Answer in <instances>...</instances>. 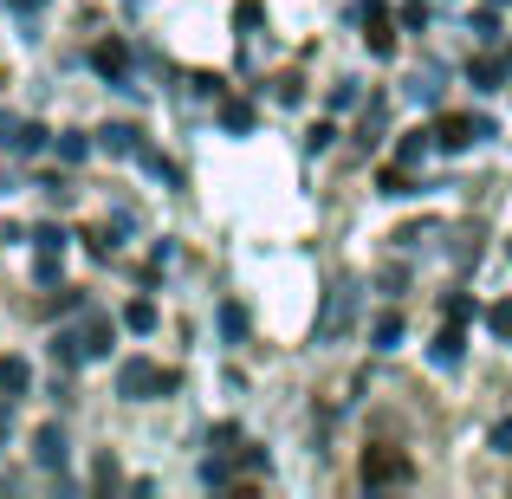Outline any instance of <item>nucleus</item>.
Instances as JSON below:
<instances>
[{
    "instance_id": "5",
    "label": "nucleus",
    "mask_w": 512,
    "mask_h": 499,
    "mask_svg": "<svg viewBox=\"0 0 512 499\" xmlns=\"http://www.w3.org/2000/svg\"><path fill=\"white\" fill-rule=\"evenodd\" d=\"M435 363H461V325L448 318V331L435 337Z\"/></svg>"
},
{
    "instance_id": "14",
    "label": "nucleus",
    "mask_w": 512,
    "mask_h": 499,
    "mask_svg": "<svg viewBox=\"0 0 512 499\" xmlns=\"http://www.w3.org/2000/svg\"><path fill=\"white\" fill-rule=\"evenodd\" d=\"M493 7H506V0H493Z\"/></svg>"
},
{
    "instance_id": "6",
    "label": "nucleus",
    "mask_w": 512,
    "mask_h": 499,
    "mask_svg": "<svg viewBox=\"0 0 512 499\" xmlns=\"http://www.w3.org/2000/svg\"><path fill=\"white\" fill-rule=\"evenodd\" d=\"M33 454H39L46 467H52V461H65V435H59V428H39V448H33Z\"/></svg>"
},
{
    "instance_id": "8",
    "label": "nucleus",
    "mask_w": 512,
    "mask_h": 499,
    "mask_svg": "<svg viewBox=\"0 0 512 499\" xmlns=\"http://www.w3.org/2000/svg\"><path fill=\"white\" fill-rule=\"evenodd\" d=\"M0 389H26V363L20 357H0Z\"/></svg>"
},
{
    "instance_id": "3",
    "label": "nucleus",
    "mask_w": 512,
    "mask_h": 499,
    "mask_svg": "<svg viewBox=\"0 0 512 499\" xmlns=\"http://www.w3.org/2000/svg\"><path fill=\"white\" fill-rule=\"evenodd\" d=\"M124 389L130 396H143V389H175V376L156 370V363H124Z\"/></svg>"
},
{
    "instance_id": "7",
    "label": "nucleus",
    "mask_w": 512,
    "mask_h": 499,
    "mask_svg": "<svg viewBox=\"0 0 512 499\" xmlns=\"http://www.w3.org/2000/svg\"><path fill=\"white\" fill-rule=\"evenodd\" d=\"M500 78H506V65H500V59H474V85H480V91H493Z\"/></svg>"
},
{
    "instance_id": "4",
    "label": "nucleus",
    "mask_w": 512,
    "mask_h": 499,
    "mask_svg": "<svg viewBox=\"0 0 512 499\" xmlns=\"http://www.w3.org/2000/svg\"><path fill=\"white\" fill-rule=\"evenodd\" d=\"M363 26H370V52H396V33H389V13L370 0V13H363Z\"/></svg>"
},
{
    "instance_id": "1",
    "label": "nucleus",
    "mask_w": 512,
    "mask_h": 499,
    "mask_svg": "<svg viewBox=\"0 0 512 499\" xmlns=\"http://www.w3.org/2000/svg\"><path fill=\"white\" fill-rule=\"evenodd\" d=\"M363 487H402V480H415V461L402 448H389V441H376V448H363Z\"/></svg>"
},
{
    "instance_id": "12",
    "label": "nucleus",
    "mask_w": 512,
    "mask_h": 499,
    "mask_svg": "<svg viewBox=\"0 0 512 499\" xmlns=\"http://www.w3.org/2000/svg\"><path fill=\"white\" fill-rule=\"evenodd\" d=\"M493 331H500V337H512V305H493Z\"/></svg>"
},
{
    "instance_id": "9",
    "label": "nucleus",
    "mask_w": 512,
    "mask_h": 499,
    "mask_svg": "<svg viewBox=\"0 0 512 499\" xmlns=\"http://www.w3.org/2000/svg\"><path fill=\"white\" fill-rule=\"evenodd\" d=\"M396 337H402V318H396V312H389V318H383V325H376V350H389V344H396Z\"/></svg>"
},
{
    "instance_id": "11",
    "label": "nucleus",
    "mask_w": 512,
    "mask_h": 499,
    "mask_svg": "<svg viewBox=\"0 0 512 499\" xmlns=\"http://www.w3.org/2000/svg\"><path fill=\"white\" fill-rule=\"evenodd\" d=\"M383 195H409V175H402V169H383Z\"/></svg>"
},
{
    "instance_id": "13",
    "label": "nucleus",
    "mask_w": 512,
    "mask_h": 499,
    "mask_svg": "<svg viewBox=\"0 0 512 499\" xmlns=\"http://www.w3.org/2000/svg\"><path fill=\"white\" fill-rule=\"evenodd\" d=\"M493 448H500V454H512V422H500V428H493Z\"/></svg>"
},
{
    "instance_id": "10",
    "label": "nucleus",
    "mask_w": 512,
    "mask_h": 499,
    "mask_svg": "<svg viewBox=\"0 0 512 499\" xmlns=\"http://www.w3.org/2000/svg\"><path fill=\"white\" fill-rule=\"evenodd\" d=\"M98 65L104 72H124V46H98Z\"/></svg>"
},
{
    "instance_id": "2",
    "label": "nucleus",
    "mask_w": 512,
    "mask_h": 499,
    "mask_svg": "<svg viewBox=\"0 0 512 499\" xmlns=\"http://www.w3.org/2000/svg\"><path fill=\"white\" fill-rule=\"evenodd\" d=\"M474 137H493L487 117H441V124H435V143H441V150H467Z\"/></svg>"
}]
</instances>
